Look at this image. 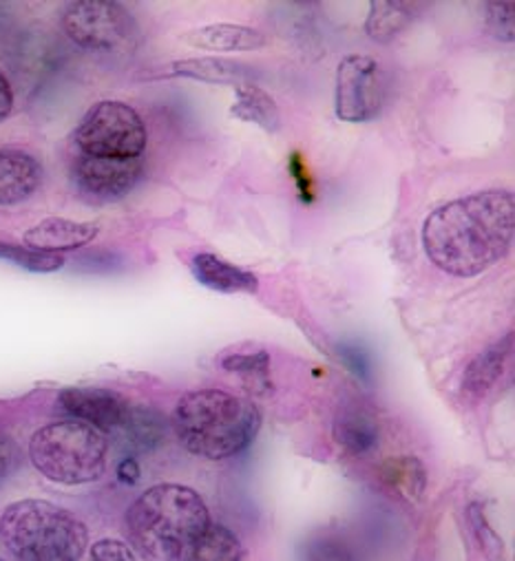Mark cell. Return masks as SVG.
<instances>
[{
  "label": "cell",
  "instance_id": "cell-4",
  "mask_svg": "<svg viewBox=\"0 0 515 561\" xmlns=\"http://www.w3.org/2000/svg\"><path fill=\"white\" fill-rule=\"evenodd\" d=\"M0 539L19 561H78L89 546V530L62 506L21 500L0 517Z\"/></svg>",
  "mask_w": 515,
  "mask_h": 561
},
{
  "label": "cell",
  "instance_id": "cell-9",
  "mask_svg": "<svg viewBox=\"0 0 515 561\" xmlns=\"http://www.w3.org/2000/svg\"><path fill=\"white\" fill-rule=\"evenodd\" d=\"M73 184L91 204H111L126 197L142 178V160H113L80 156L73 164Z\"/></svg>",
  "mask_w": 515,
  "mask_h": 561
},
{
  "label": "cell",
  "instance_id": "cell-15",
  "mask_svg": "<svg viewBox=\"0 0 515 561\" xmlns=\"http://www.w3.org/2000/svg\"><path fill=\"white\" fill-rule=\"evenodd\" d=\"M169 76H182V78H193L199 82L208 84H250L252 80V69L226 58L217 56H204V58H188V60H178L169 67Z\"/></svg>",
  "mask_w": 515,
  "mask_h": 561
},
{
  "label": "cell",
  "instance_id": "cell-20",
  "mask_svg": "<svg viewBox=\"0 0 515 561\" xmlns=\"http://www.w3.org/2000/svg\"><path fill=\"white\" fill-rule=\"evenodd\" d=\"M414 21V5L394 0H374L365 21V34L376 43H392Z\"/></svg>",
  "mask_w": 515,
  "mask_h": 561
},
{
  "label": "cell",
  "instance_id": "cell-23",
  "mask_svg": "<svg viewBox=\"0 0 515 561\" xmlns=\"http://www.w3.org/2000/svg\"><path fill=\"white\" fill-rule=\"evenodd\" d=\"M0 259L16 263L30 272H54L65 265V259L60 254H49V252L3 243V241H0Z\"/></svg>",
  "mask_w": 515,
  "mask_h": 561
},
{
  "label": "cell",
  "instance_id": "cell-5",
  "mask_svg": "<svg viewBox=\"0 0 515 561\" xmlns=\"http://www.w3.org/2000/svg\"><path fill=\"white\" fill-rule=\"evenodd\" d=\"M106 436L78 420L47 425L30 440L32 465L47 480L67 486L95 482L106 469Z\"/></svg>",
  "mask_w": 515,
  "mask_h": 561
},
{
  "label": "cell",
  "instance_id": "cell-16",
  "mask_svg": "<svg viewBox=\"0 0 515 561\" xmlns=\"http://www.w3.org/2000/svg\"><path fill=\"white\" fill-rule=\"evenodd\" d=\"M184 41L202 51H252L266 47V36L241 25H208L184 36Z\"/></svg>",
  "mask_w": 515,
  "mask_h": 561
},
{
  "label": "cell",
  "instance_id": "cell-33",
  "mask_svg": "<svg viewBox=\"0 0 515 561\" xmlns=\"http://www.w3.org/2000/svg\"><path fill=\"white\" fill-rule=\"evenodd\" d=\"M0 561H3V559H0Z\"/></svg>",
  "mask_w": 515,
  "mask_h": 561
},
{
  "label": "cell",
  "instance_id": "cell-29",
  "mask_svg": "<svg viewBox=\"0 0 515 561\" xmlns=\"http://www.w3.org/2000/svg\"><path fill=\"white\" fill-rule=\"evenodd\" d=\"M16 458H19V451L14 443H10L8 438H0V478H5L12 471Z\"/></svg>",
  "mask_w": 515,
  "mask_h": 561
},
{
  "label": "cell",
  "instance_id": "cell-18",
  "mask_svg": "<svg viewBox=\"0 0 515 561\" xmlns=\"http://www.w3.org/2000/svg\"><path fill=\"white\" fill-rule=\"evenodd\" d=\"M122 440L134 451H153L164 443L167 420L156 409L147 407H128L122 427L117 430Z\"/></svg>",
  "mask_w": 515,
  "mask_h": 561
},
{
  "label": "cell",
  "instance_id": "cell-19",
  "mask_svg": "<svg viewBox=\"0 0 515 561\" xmlns=\"http://www.w3.org/2000/svg\"><path fill=\"white\" fill-rule=\"evenodd\" d=\"M511 345H513V336L506 334L502 341L491 345L467 367L462 391L469 398H482L497 382V378L504 371V363L511 354Z\"/></svg>",
  "mask_w": 515,
  "mask_h": 561
},
{
  "label": "cell",
  "instance_id": "cell-1",
  "mask_svg": "<svg viewBox=\"0 0 515 561\" xmlns=\"http://www.w3.org/2000/svg\"><path fill=\"white\" fill-rule=\"evenodd\" d=\"M513 232V195L508 191H482L434 210L423 226V245L438 270L471 278L504 259Z\"/></svg>",
  "mask_w": 515,
  "mask_h": 561
},
{
  "label": "cell",
  "instance_id": "cell-26",
  "mask_svg": "<svg viewBox=\"0 0 515 561\" xmlns=\"http://www.w3.org/2000/svg\"><path fill=\"white\" fill-rule=\"evenodd\" d=\"M515 3L506 0V3H489L487 5V23L495 38L511 43L515 38V19H513Z\"/></svg>",
  "mask_w": 515,
  "mask_h": 561
},
{
  "label": "cell",
  "instance_id": "cell-11",
  "mask_svg": "<svg viewBox=\"0 0 515 561\" xmlns=\"http://www.w3.org/2000/svg\"><path fill=\"white\" fill-rule=\"evenodd\" d=\"M191 272L204 288L221 295L260 293V278H256L252 272L241 270L210 252L195 254L191 261Z\"/></svg>",
  "mask_w": 515,
  "mask_h": 561
},
{
  "label": "cell",
  "instance_id": "cell-8",
  "mask_svg": "<svg viewBox=\"0 0 515 561\" xmlns=\"http://www.w3.org/2000/svg\"><path fill=\"white\" fill-rule=\"evenodd\" d=\"M382 108L380 67L369 56H347L336 69L334 111L343 122L360 124L374 119Z\"/></svg>",
  "mask_w": 515,
  "mask_h": 561
},
{
  "label": "cell",
  "instance_id": "cell-2",
  "mask_svg": "<svg viewBox=\"0 0 515 561\" xmlns=\"http://www.w3.org/2000/svg\"><path fill=\"white\" fill-rule=\"evenodd\" d=\"M202 495L182 484H158L126 513V535L145 561H184L210 526Z\"/></svg>",
  "mask_w": 515,
  "mask_h": 561
},
{
  "label": "cell",
  "instance_id": "cell-10",
  "mask_svg": "<svg viewBox=\"0 0 515 561\" xmlns=\"http://www.w3.org/2000/svg\"><path fill=\"white\" fill-rule=\"evenodd\" d=\"M58 404L71 420L87 423L98 432H117L128 413V404L119 393L98 387H73L65 389Z\"/></svg>",
  "mask_w": 515,
  "mask_h": 561
},
{
  "label": "cell",
  "instance_id": "cell-3",
  "mask_svg": "<svg viewBox=\"0 0 515 561\" xmlns=\"http://www.w3.org/2000/svg\"><path fill=\"white\" fill-rule=\"evenodd\" d=\"M260 427V409L221 389L188 391L173 413V430L182 447L206 460H226L241 454Z\"/></svg>",
  "mask_w": 515,
  "mask_h": 561
},
{
  "label": "cell",
  "instance_id": "cell-24",
  "mask_svg": "<svg viewBox=\"0 0 515 561\" xmlns=\"http://www.w3.org/2000/svg\"><path fill=\"white\" fill-rule=\"evenodd\" d=\"M301 561H354V554L341 539L317 537L301 546Z\"/></svg>",
  "mask_w": 515,
  "mask_h": 561
},
{
  "label": "cell",
  "instance_id": "cell-30",
  "mask_svg": "<svg viewBox=\"0 0 515 561\" xmlns=\"http://www.w3.org/2000/svg\"><path fill=\"white\" fill-rule=\"evenodd\" d=\"M14 106V91L10 80L0 73V119H5Z\"/></svg>",
  "mask_w": 515,
  "mask_h": 561
},
{
  "label": "cell",
  "instance_id": "cell-14",
  "mask_svg": "<svg viewBox=\"0 0 515 561\" xmlns=\"http://www.w3.org/2000/svg\"><path fill=\"white\" fill-rule=\"evenodd\" d=\"M98 226L95 224H82L60 217H49L34 228L25 232V243L32 250L58 254L65 250H76L80 245H87L95 239Z\"/></svg>",
  "mask_w": 515,
  "mask_h": 561
},
{
  "label": "cell",
  "instance_id": "cell-25",
  "mask_svg": "<svg viewBox=\"0 0 515 561\" xmlns=\"http://www.w3.org/2000/svg\"><path fill=\"white\" fill-rule=\"evenodd\" d=\"M224 369L234 371V374H243V376H252V378H262L264 382L271 369V356L266 352H252V354H230L221 360Z\"/></svg>",
  "mask_w": 515,
  "mask_h": 561
},
{
  "label": "cell",
  "instance_id": "cell-7",
  "mask_svg": "<svg viewBox=\"0 0 515 561\" xmlns=\"http://www.w3.org/2000/svg\"><path fill=\"white\" fill-rule=\"evenodd\" d=\"M65 34L89 51H119L134 43L138 27L134 16L111 0H80L62 12Z\"/></svg>",
  "mask_w": 515,
  "mask_h": 561
},
{
  "label": "cell",
  "instance_id": "cell-28",
  "mask_svg": "<svg viewBox=\"0 0 515 561\" xmlns=\"http://www.w3.org/2000/svg\"><path fill=\"white\" fill-rule=\"evenodd\" d=\"M341 358L347 363V367L358 374L360 378H369V363L365 358V354L358 350V347H350V345H343L341 347Z\"/></svg>",
  "mask_w": 515,
  "mask_h": 561
},
{
  "label": "cell",
  "instance_id": "cell-22",
  "mask_svg": "<svg viewBox=\"0 0 515 561\" xmlns=\"http://www.w3.org/2000/svg\"><path fill=\"white\" fill-rule=\"evenodd\" d=\"M385 480L408 497H419L425 491V469L416 458H394L382 469Z\"/></svg>",
  "mask_w": 515,
  "mask_h": 561
},
{
  "label": "cell",
  "instance_id": "cell-12",
  "mask_svg": "<svg viewBox=\"0 0 515 561\" xmlns=\"http://www.w3.org/2000/svg\"><path fill=\"white\" fill-rule=\"evenodd\" d=\"M43 182V167L23 151H0V206L30 199Z\"/></svg>",
  "mask_w": 515,
  "mask_h": 561
},
{
  "label": "cell",
  "instance_id": "cell-27",
  "mask_svg": "<svg viewBox=\"0 0 515 561\" xmlns=\"http://www.w3.org/2000/svg\"><path fill=\"white\" fill-rule=\"evenodd\" d=\"M91 561H138L136 552L119 539H100L89 550Z\"/></svg>",
  "mask_w": 515,
  "mask_h": 561
},
{
  "label": "cell",
  "instance_id": "cell-21",
  "mask_svg": "<svg viewBox=\"0 0 515 561\" xmlns=\"http://www.w3.org/2000/svg\"><path fill=\"white\" fill-rule=\"evenodd\" d=\"M241 539L221 524H210L184 561H243Z\"/></svg>",
  "mask_w": 515,
  "mask_h": 561
},
{
  "label": "cell",
  "instance_id": "cell-31",
  "mask_svg": "<svg viewBox=\"0 0 515 561\" xmlns=\"http://www.w3.org/2000/svg\"><path fill=\"white\" fill-rule=\"evenodd\" d=\"M117 478L124 484H136L140 480V465L136 458H126L122 460V465L117 467Z\"/></svg>",
  "mask_w": 515,
  "mask_h": 561
},
{
  "label": "cell",
  "instance_id": "cell-32",
  "mask_svg": "<svg viewBox=\"0 0 515 561\" xmlns=\"http://www.w3.org/2000/svg\"><path fill=\"white\" fill-rule=\"evenodd\" d=\"M290 171L295 173V180L299 182V191L304 197L310 199V184H308V175L304 171V162L299 156H293V162H290Z\"/></svg>",
  "mask_w": 515,
  "mask_h": 561
},
{
  "label": "cell",
  "instance_id": "cell-17",
  "mask_svg": "<svg viewBox=\"0 0 515 561\" xmlns=\"http://www.w3.org/2000/svg\"><path fill=\"white\" fill-rule=\"evenodd\" d=\"M230 115L241 122H252L256 126H262L266 133H279L282 128V111L277 102L262 87L254 84H241L234 89Z\"/></svg>",
  "mask_w": 515,
  "mask_h": 561
},
{
  "label": "cell",
  "instance_id": "cell-13",
  "mask_svg": "<svg viewBox=\"0 0 515 561\" xmlns=\"http://www.w3.org/2000/svg\"><path fill=\"white\" fill-rule=\"evenodd\" d=\"M378 420L360 402L341 404L334 417V440L352 456H367L378 447Z\"/></svg>",
  "mask_w": 515,
  "mask_h": 561
},
{
  "label": "cell",
  "instance_id": "cell-6",
  "mask_svg": "<svg viewBox=\"0 0 515 561\" xmlns=\"http://www.w3.org/2000/svg\"><path fill=\"white\" fill-rule=\"evenodd\" d=\"M76 145L82 156L136 160L147 149V126L134 106L115 100L98 102L78 124Z\"/></svg>",
  "mask_w": 515,
  "mask_h": 561
}]
</instances>
